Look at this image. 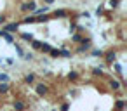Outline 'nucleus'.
<instances>
[{"mask_svg":"<svg viewBox=\"0 0 127 111\" xmlns=\"http://www.w3.org/2000/svg\"><path fill=\"white\" fill-rule=\"evenodd\" d=\"M21 9H23V11H35V4H33V2H30V4H25Z\"/></svg>","mask_w":127,"mask_h":111,"instance_id":"1","label":"nucleus"},{"mask_svg":"<svg viewBox=\"0 0 127 111\" xmlns=\"http://www.w3.org/2000/svg\"><path fill=\"white\" fill-rule=\"evenodd\" d=\"M16 30H18V23H16V24L12 23V24H7V26H5V31H16Z\"/></svg>","mask_w":127,"mask_h":111,"instance_id":"2","label":"nucleus"},{"mask_svg":"<svg viewBox=\"0 0 127 111\" xmlns=\"http://www.w3.org/2000/svg\"><path fill=\"white\" fill-rule=\"evenodd\" d=\"M0 37H4V38H5L7 42H12V37H11V35H9L7 31H0Z\"/></svg>","mask_w":127,"mask_h":111,"instance_id":"3","label":"nucleus"},{"mask_svg":"<svg viewBox=\"0 0 127 111\" xmlns=\"http://www.w3.org/2000/svg\"><path fill=\"white\" fill-rule=\"evenodd\" d=\"M37 92H38L40 95H44V94L47 92V89H45V85H38V87H37Z\"/></svg>","mask_w":127,"mask_h":111,"instance_id":"4","label":"nucleus"},{"mask_svg":"<svg viewBox=\"0 0 127 111\" xmlns=\"http://www.w3.org/2000/svg\"><path fill=\"white\" fill-rule=\"evenodd\" d=\"M40 50H42V52H47V54H49V52H51L52 49H51V45H44V44H42V47H40Z\"/></svg>","mask_w":127,"mask_h":111,"instance_id":"5","label":"nucleus"},{"mask_svg":"<svg viewBox=\"0 0 127 111\" xmlns=\"http://www.w3.org/2000/svg\"><path fill=\"white\" fill-rule=\"evenodd\" d=\"M106 59H108V63L115 61V52H108V54H106Z\"/></svg>","mask_w":127,"mask_h":111,"instance_id":"6","label":"nucleus"},{"mask_svg":"<svg viewBox=\"0 0 127 111\" xmlns=\"http://www.w3.org/2000/svg\"><path fill=\"white\" fill-rule=\"evenodd\" d=\"M49 54H51L52 57H59V56H61V50H54V49H52V50H51Z\"/></svg>","mask_w":127,"mask_h":111,"instance_id":"7","label":"nucleus"},{"mask_svg":"<svg viewBox=\"0 0 127 111\" xmlns=\"http://www.w3.org/2000/svg\"><path fill=\"white\" fill-rule=\"evenodd\" d=\"M7 89H9L7 83H0V92H7Z\"/></svg>","mask_w":127,"mask_h":111,"instance_id":"8","label":"nucleus"},{"mask_svg":"<svg viewBox=\"0 0 127 111\" xmlns=\"http://www.w3.org/2000/svg\"><path fill=\"white\" fill-rule=\"evenodd\" d=\"M14 108H16V109H19V111H21V109H23V108H25V104H23V102H19V101H18V102H16V104H14Z\"/></svg>","mask_w":127,"mask_h":111,"instance_id":"9","label":"nucleus"},{"mask_svg":"<svg viewBox=\"0 0 127 111\" xmlns=\"http://www.w3.org/2000/svg\"><path fill=\"white\" fill-rule=\"evenodd\" d=\"M7 80H9V76H7V75L0 73V82H7Z\"/></svg>","mask_w":127,"mask_h":111,"instance_id":"10","label":"nucleus"},{"mask_svg":"<svg viewBox=\"0 0 127 111\" xmlns=\"http://www.w3.org/2000/svg\"><path fill=\"white\" fill-rule=\"evenodd\" d=\"M54 14H56V16H61V18H63V16H66V12H64V11H56Z\"/></svg>","mask_w":127,"mask_h":111,"instance_id":"11","label":"nucleus"},{"mask_svg":"<svg viewBox=\"0 0 127 111\" xmlns=\"http://www.w3.org/2000/svg\"><path fill=\"white\" fill-rule=\"evenodd\" d=\"M21 37H23V38H25V40H32V35H28V33H23V35H21Z\"/></svg>","mask_w":127,"mask_h":111,"instance_id":"12","label":"nucleus"},{"mask_svg":"<svg viewBox=\"0 0 127 111\" xmlns=\"http://www.w3.org/2000/svg\"><path fill=\"white\" fill-rule=\"evenodd\" d=\"M33 80H35V76H33V75H28V76H26V82H28V83H30V82H33Z\"/></svg>","mask_w":127,"mask_h":111,"instance_id":"13","label":"nucleus"},{"mask_svg":"<svg viewBox=\"0 0 127 111\" xmlns=\"http://www.w3.org/2000/svg\"><path fill=\"white\" fill-rule=\"evenodd\" d=\"M110 85H111L113 89H118V87H120V85H118V82H110Z\"/></svg>","mask_w":127,"mask_h":111,"instance_id":"14","label":"nucleus"},{"mask_svg":"<svg viewBox=\"0 0 127 111\" xmlns=\"http://www.w3.org/2000/svg\"><path fill=\"white\" fill-rule=\"evenodd\" d=\"M117 108H118V109H122V108H124V102H122V101H118V102H117Z\"/></svg>","mask_w":127,"mask_h":111,"instance_id":"15","label":"nucleus"},{"mask_svg":"<svg viewBox=\"0 0 127 111\" xmlns=\"http://www.w3.org/2000/svg\"><path fill=\"white\" fill-rule=\"evenodd\" d=\"M80 38H82V37H80V35H73V40H75V42H78V40H80Z\"/></svg>","mask_w":127,"mask_h":111,"instance_id":"16","label":"nucleus"},{"mask_svg":"<svg viewBox=\"0 0 127 111\" xmlns=\"http://www.w3.org/2000/svg\"><path fill=\"white\" fill-rule=\"evenodd\" d=\"M94 56H97V57H99V56H103V52H101V50H94Z\"/></svg>","mask_w":127,"mask_h":111,"instance_id":"17","label":"nucleus"},{"mask_svg":"<svg viewBox=\"0 0 127 111\" xmlns=\"http://www.w3.org/2000/svg\"><path fill=\"white\" fill-rule=\"evenodd\" d=\"M94 75H103V71H101V69H97V68H96V69H94Z\"/></svg>","mask_w":127,"mask_h":111,"instance_id":"18","label":"nucleus"},{"mask_svg":"<svg viewBox=\"0 0 127 111\" xmlns=\"http://www.w3.org/2000/svg\"><path fill=\"white\" fill-rule=\"evenodd\" d=\"M77 78V73H70V80H75Z\"/></svg>","mask_w":127,"mask_h":111,"instance_id":"19","label":"nucleus"},{"mask_svg":"<svg viewBox=\"0 0 127 111\" xmlns=\"http://www.w3.org/2000/svg\"><path fill=\"white\" fill-rule=\"evenodd\" d=\"M4 21H5V18H4V16H0V23H4Z\"/></svg>","mask_w":127,"mask_h":111,"instance_id":"20","label":"nucleus"},{"mask_svg":"<svg viewBox=\"0 0 127 111\" xmlns=\"http://www.w3.org/2000/svg\"><path fill=\"white\" fill-rule=\"evenodd\" d=\"M54 2V0H45V4H52Z\"/></svg>","mask_w":127,"mask_h":111,"instance_id":"21","label":"nucleus"}]
</instances>
